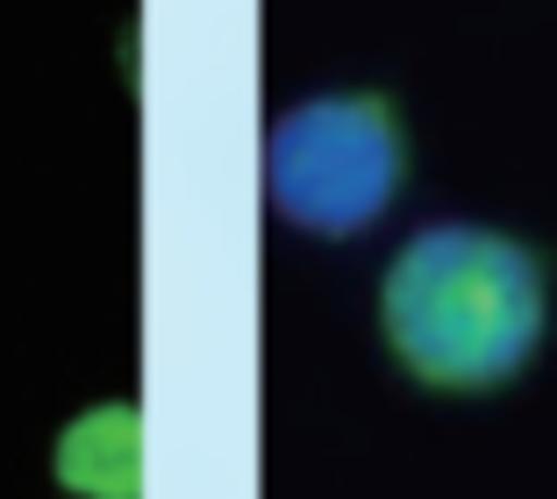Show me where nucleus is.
Wrapping results in <instances>:
<instances>
[{"mask_svg":"<svg viewBox=\"0 0 557 499\" xmlns=\"http://www.w3.org/2000/svg\"><path fill=\"white\" fill-rule=\"evenodd\" d=\"M408 129L386 93H314L264 136V194L308 236H358L400 200Z\"/></svg>","mask_w":557,"mask_h":499,"instance_id":"nucleus-2","label":"nucleus"},{"mask_svg":"<svg viewBox=\"0 0 557 499\" xmlns=\"http://www.w3.org/2000/svg\"><path fill=\"white\" fill-rule=\"evenodd\" d=\"M58 478L86 499H129L136 492V414L129 407H100L79 414L58 442Z\"/></svg>","mask_w":557,"mask_h":499,"instance_id":"nucleus-3","label":"nucleus"},{"mask_svg":"<svg viewBox=\"0 0 557 499\" xmlns=\"http://www.w3.org/2000/svg\"><path fill=\"white\" fill-rule=\"evenodd\" d=\"M379 336L429 392H500L550 336V264L486 222H429L379 278Z\"/></svg>","mask_w":557,"mask_h":499,"instance_id":"nucleus-1","label":"nucleus"}]
</instances>
